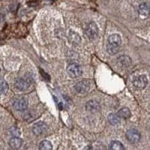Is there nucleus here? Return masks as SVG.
<instances>
[{"label": "nucleus", "mask_w": 150, "mask_h": 150, "mask_svg": "<svg viewBox=\"0 0 150 150\" xmlns=\"http://www.w3.org/2000/svg\"><path fill=\"white\" fill-rule=\"evenodd\" d=\"M121 37H120L119 34H111L109 35L107 39V44H106V50L109 54H116L118 52L120 48V45H121Z\"/></svg>", "instance_id": "f257e3e1"}, {"label": "nucleus", "mask_w": 150, "mask_h": 150, "mask_svg": "<svg viewBox=\"0 0 150 150\" xmlns=\"http://www.w3.org/2000/svg\"><path fill=\"white\" fill-rule=\"evenodd\" d=\"M33 83V78L32 77H28V74L25 75V77L23 78H17L14 82L16 89H18L19 91H25L30 87L31 84Z\"/></svg>", "instance_id": "f03ea898"}, {"label": "nucleus", "mask_w": 150, "mask_h": 150, "mask_svg": "<svg viewBox=\"0 0 150 150\" xmlns=\"http://www.w3.org/2000/svg\"><path fill=\"white\" fill-rule=\"evenodd\" d=\"M85 35L89 39H94L98 35V27L95 22H88L85 26Z\"/></svg>", "instance_id": "7ed1b4c3"}, {"label": "nucleus", "mask_w": 150, "mask_h": 150, "mask_svg": "<svg viewBox=\"0 0 150 150\" xmlns=\"http://www.w3.org/2000/svg\"><path fill=\"white\" fill-rule=\"evenodd\" d=\"M12 104H13V107L18 111H25L27 109V106H28L27 100L24 97H22V96L14 98Z\"/></svg>", "instance_id": "20e7f679"}, {"label": "nucleus", "mask_w": 150, "mask_h": 150, "mask_svg": "<svg viewBox=\"0 0 150 150\" xmlns=\"http://www.w3.org/2000/svg\"><path fill=\"white\" fill-rule=\"evenodd\" d=\"M81 68L77 63H71L67 67V73L71 78H77L81 75Z\"/></svg>", "instance_id": "39448f33"}, {"label": "nucleus", "mask_w": 150, "mask_h": 150, "mask_svg": "<svg viewBox=\"0 0 150 150\" xmlns=\"http://www.w3.org/2000/svg\"><path fill=\"white\" fill-rule=\"evenodd\" d=\"M126 138L128 139V141L131 142V143H137L140 141L141 138V135L138 130L136 129H129L126 132Z\"/></svg>", "instance_id": "423d86ee"}, {"label": "nucleus", "mask_w": 150, "mask_h": 150, "mask_svg": "<svg viewBox=\"0 0 150 150\" xmlns=\"http://www.w3.org/2000/svg\"><path fill=\"white\" fill-rule=\"evenodd\" d=\"M147 82H148L147 77L145 75H140V76H137L133 80V85L136 87L137 89H143L147 85Z\"/></svg>", "instance_id": "0eeeda50"}, {"label": "nucleus", "mask_w": 150, "mask_h": 150, "mask_svg": "<svg viewBox=\"0 0 150 150\" xmlns=\"http://www.w3.org/2000/svg\"><path fill=\"white\" fill-rule=\"evenodd\" d=\"M45 130H46V124L42 121L36 122L32 126V132L34 133L35 135H37V136L42 135L43 133L45 132Z\"/></svg>", "instance_id": "6e6552de"}, {"label": "nucleus", "mask_w": 150, "mask_h": 150, "mask_svg": "<svg viewBox=\"0 0 150 150\" xmlns=\"http://www.w3.org/2000/svg\"><path fill=\"white\" fill-rule=\"evenodd\" d=\"M89 90V82L86 80L80 81L77 84H75V91L80 94H83Z\"/></svg>", "instance_id": "1a4fd4ad"}, {"label": "nucleus", "mask_w": 150, "mask_h": 150, "mask_svg": "<svg viewBox=\"0 0 150 150\" xmlns=\"http://www.w3.org/2000/svg\"><path fill=\"white\" fill-rule=\"evenodd\" d=\"M85 108H86V110L88 111V112L94 113V112H98L99 109H100V105H99V103L96 102V101L90 100V101H88V102L86 103Z\"/></svg>", "instance_id": "9d476101"}, {"label": "nucleus", "mask_w": 150, "mask_h": 150, "mask_svg": "<svg viewBox=\"0 0 150 150\" xmlns=\"http://www.w3.org/2000/svg\"><path fill=\"white\" fill-rule=\"evenodd\" d=\"M138 12L140 14V16H142V17H147V16L150 14V6L148 3H146V2H143V3H141L138 7Z\"/></svg>", "instance_id": "9b49d317"}, {"label": "nucleus", "mask_w": 150, "mask_h": 150, "mask_svg": "<svg viewBox=\"0 0 150 150\" xmlns=\"http://www.w3.org/2000/svg\"><path fill=\"white\" fill-rule=\"evenodd\" d=\"M68 40H69V42L72 43V44H78V43H80L81 38L78 33H76L73 30H70L68 33Z\"/></svg>", "instance_id": "f8f14e48"}, {"label": "nucleus", "mask_w": 150, "mask_h": 150, "mask_svg": "<svg viewBox=\"0 0 150 150\" xmlns=\"http://www.w3.org/2000/svg\"><path fill=\"white\" fill-rule=\"evenodd\" d=\"M118 63L123 68H127L128 66L131 65V59L128 56H126V55H122V56L118 58Z\"/></svg>", "instance_id": "ddd939ff"}, {"label": "nucleus", "mask_w": 150, "mask_h": 150, "mask_svg": "<svg viewBox=\"0 0 150 150\" xmlns=\"http://www.w3.org/2000/svg\"><path fill=\"white\" fill-rule=\"evenodd\" d=\"M9 145L12 149H18L21 147L22 145V140H21L19 137H12V138L9 140Z\"/></svg>", "instance_id": "4468645a"}, {"label": "nucleus", "mask_w": 150, "mask_h": 150, "mask_svg": "<svg viewBox=\"0 0 150 150\" xmlns=\"http://www.w3.org/2000/svg\"><path fill=\"white\" fill-rule=\"evenodd\" d=\"M108 122L110 123L111 125H118L120 124V117L118 114H115V113H111V114L108 115Z\"/></svg>", "instance_id": "2eb2a0df"}, {"label": "nucleus", "mask_w": 150, "mask_h": 150, "mask_svg": "<svg viewBox=\"0 0 150 150\" xmlns=\"http://www.w3.org/2000/svg\"><path fill=\"white\" fill-rule=\"evenodd\" d=\"M109 150H125V147L120 141H112L109 145Z\"/></svg>", "instance_id": "dca6fc26"}, {"label": "nucleus", "mask_w": 150, "mask_h": 150, "mask_svg": "<svg viewBox=\"0 0 150 150\" xmlns=\"http://www.w3.org/2000/svg\"><path fill=\"white\" fill-rule=\"evenodd\" d=\"M118 115H119L120 118H123V119H128V118H130V116H131V112H130V110L128 109L127 107H123V108H121V109L119 110Z\"/></svg>", "instance_id": "f3484780"}, {"label": "nucleus", "mask_w": 150, "mask_h": 150, "mask_svg": "<svg viewBox=\"0 0 150 150\" xmlns=\"http://www.w3.org/2000/svg\"><path fill=\"white\" fill-rule=\"evenodd\" d=\"M39 150H52V144L48 140H43L39 144Z\"/></svg>", "instance_id": "a211bd4d"}, {"label": "nucleus", "mask_w": 150, "mask_h": 150, "mask_svg": "<svg viewBox=\"0 0 150 150\" xmlns=\"http://www.w3.org/2000/svg\"><path fill=\"white\" fill-rule=\"evenodd\" d=\"M9 134H10L12 137H19L21 134L20 129L16 126H12L10 129H9Z\"/></svg>", "instance_id": "6ab92c4d"}, {"label": "nucleus", "mask_w": 150, "mask_h": 150, "mask_svg": "<svg viewBox=\"0 0 150 150\" xmlns=\"http://www.w3.org/2000/svg\"><path fill=\"white\" fill-rule=\"evenodd\" d=\"M7 90H8V83L3 79H0V94L5 93Z\"/></svg>", "instance_id": "aec40b11"}, {"label": "nucleus", "mask_w": 150, "mask_h": 150, "mask_svg": "<svg viewBox=\"0 0 150 150\" xmlns=\"http://www.w3.org/2000/svg\"><path fill=\"white\" fill-rule=\"evenodd\" d=\"M23 117H24V120H25V121H32V120L34 119V116L32 115V113H31L30 111L24 113Z\"/></svg>", "instance_id": "412c9836"}, {"label": "nucleus", "mask_w": 150, "mask_h": 150, "mask_svg": "<svg viewBox=\"0 0 150 150\" xmlns=\"http://www.w3.org/2000/svg\"><path fill=\"white\" fill-rule=\"evenodd\" d=\"M83 150H93V149H92V147L89 146V145H88V146H85V147H84Z\"/></svg>", "instance_id": "4be33fe9"}]
</instances>
